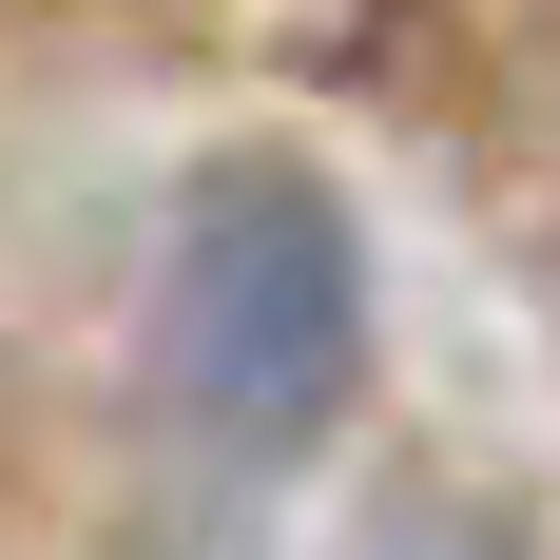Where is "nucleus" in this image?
I'll use <instances>...</instances> for the list:
<instances>
[{
    "mask_svg": "<svg viewBox=\"0 0 560 560\" xmlns=\"http://www.w3.org/2000/svg\"><path fill=\"white\" fill-rule=\"evenodd\" d=\"M155 368L194 406V445L232 464H310L368 387V232L310 155H213L174 194V271H155Z\"/></svg>",
    "mask_w": 560,
    "mask_h": 560,
    "instance_id": "f257e3e1",
    "label": "nucleus"
},
{
    "mask_svg": "<svg viewBox=\"0 0 560 560\" xmlns=\"http://www.w3.org/2000/svg\"><path fill=\"white\" fill-rule=\"evenodd\" d=\"M387 560H503V541H483V522H445V503H425V522H387Z\"/></svg>",
    "mask_w": 560,
    "mask_h": 560,
    "instance_id": "f03ea898",
    "label": "nucleus"
}]
</instances>
